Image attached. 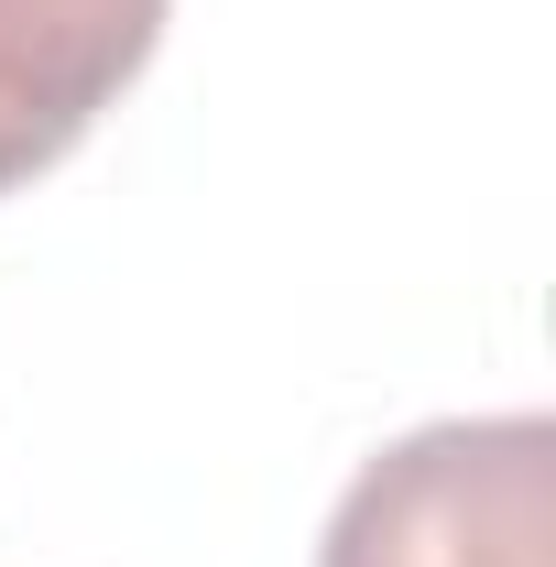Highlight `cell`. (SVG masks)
I'll return each instance as SVG.
<instances>
[{"label":"cell","mask_w":556,"mask_h":567,"mask_svg":"<svg viewBox=\"0 0 556 567\" xmlns=\"http://www.w3.org/2000/svg\"><path fill=\"white\" fill-rule=\"evenodd\" d=\"M175 0H0V197L99 132V110L153 66Z\"/></svg>","instance_id":"cell-2"},{"label":"cell","mask_w":556,"mask_h":567,"mask_svg":"<svg viewBox=\"0 0 556 567\" xmlns=\"http://www.w3.org/2000/svg\"><path fill=\"white\" fill-rule=\"evenodd\" d=\"M317 567H556V425L447 415L393 436L339 492Z\"/></svg>","instance_id":"cell-1"}]
</instances>
